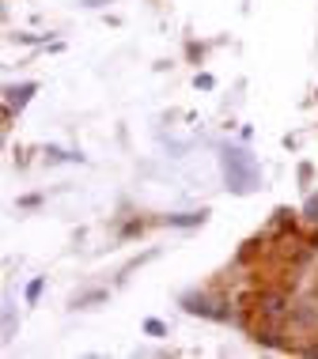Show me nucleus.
Instances as JSON below:
<instances>
[{
	"label": "nucleus",
	"instance_id": "nucleus-8",
	"mask_svg": "<svg viewBox=\"0 0 318 359\" xmlns=\"http://www.w3.org/2000/svg\"><path fill=\"white\" fill-rule=\"evenodd\" d=\"M42 287H46V280H42V276H34L31 284H27V303H31V306L38 303V295H42Z\"/></svg>",
	"mask_w": 318,
	"mask_h": 359
},
{
	"label": "nucleus",
	"instance_id": "nucleus-5",
	"mask_svg": "<svg viewBox=\"0 0 318 359\" xmlns=\"http://www.w3.org/2000/svg\"><path fill=\"white\" fill-rule=\"evenodd\" d=\"M288 318H292L296 329H318V310H314V303L292 306V310H288Z\"/></svg>",
	"mask_w": 318,
	"mask_h": 359
},
{
	"label": "nucleus",
	"instance_id": "nucleus-2",
	"mask_svg": "<svg viewBox=\"0 0 318 359\" xmlns=\"http://www.w3.org/2000/svg\"><path fill=\"white\" fill-rule=\"evenodd\" d=\"M182 306L190 310V314H197V318H216V322H227L231 318V310L227 303H220V299H208V295H182Z\"/></svg>",
	"mask_w": 318,
	"mask_h": 359
},
{
	"label": "nucleus",
	"instance_id": "nucleus-4",
	"mask_svg": "<svg viewBox=\"0 0 318 359\" xmlns=\"http://www.w3.org/2000/svg\"><path fill=\"white\" fill-rule=\"evenodd\" d=\"M258 310H262L265 322H284L292 306H288L284 295H277V291H273V295H262V299H258Z\"/></svg>",
	"mask_w": 318,
	"mask_h": 359
},
{
	"label": "nucleus",
	"instance_id": "nucleus-1",
	"mask_svg": "<svg viewBox=\"0 0 318 359\" xmlns=\"http://www.w3.org/2000/svg\"><path fill=\"white\" fill-rule=\"evenodd\" d=\"M220 159H224V178H227L231 193H254L258 189L262 174H258V163L246 148H224Z\"/></svg>",
	"mask_w": 318,
	"mask_h": 359
},
{
	"label": "nucleus",
	"instance_id": "nucleus-9",
	"mask_svg": "<svg viewBox=\"0 0 318 359\" xmlns=\"http://www.w3.org/2000/svg\"><path fill=\"white\" fill-rule=\"evenodd\" d=\"M102 299H106V291H88V295H80L72 306H95V303H102Z\"/></svg>",
	"mask_w": 318,
	"mask_h": 359
},
{
	"label": "nucleus",
	"instance_id": "nucleus-3",
	"mask_svg": "<svg viewBox=\"0 0 318 359\" xmlns=\"http://www.w3.org/2000/svg\"><path fill=\"white\" fill-rule=\"evenodd\" d=\"M34 91H38V83H19V87L8 83V91H4V114L8 118H15V110H23Z\"/></svg>",
	"mask_w": 318,
	"mask_h": 359
},
{
	"label": "nucleus",
	"instance_id": "nucleus-7",
	"mask_svg": "<svg viewBox=\"0 0 318 359\" xmlns=\"http://www.w3.org/2000/svg\"><path fill=\"white\" fill-rule=\"evenodd\" d=\"M303 219L311 223V227H318V193H311V197H307V205H303Z\"/></svg>",
	"mask_w": 318,
	"mask_h": 359
},
{
	"label": "nucleus",
	"instance_id": "nucleus-10",
	"mask_svg": "<svg viewBox=\"0 0 318 359\" xmlns=\"http://www.w3.org/2000/svg\"><path fill=\"white\" fill-rule=\"evenodd\" d=\"M144 333H148V337H163V333H167V325L156 322V318H148V322H144Z\"/></svg>",
	"mask_w": 318,
	"mask_h": 359
},
{
	"label": "nucleus",
	"instance_id": "nucleus-6",
	"mask_svg": "<svg viewBox=\"0 0 318 359\" xmlns=\"http://www.w3.org/2000/svg\"><path fill=\"white\" fill-rule=\"evenodd\" d=\"M205 216H208L205 208H201V212H178V216H167L163 223H167V227H201Z\"/></svg>",
	"mask_w": 318,
	"mask_h": 359
}]
</instances>
